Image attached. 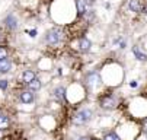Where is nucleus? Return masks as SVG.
I'll list each match as a JSON object with an SVG mask.
<instances>
[{
	"label": "nucleus",
	"mask_w": 147,
	"mask_h": 140,
	"mask_svg": "<svg viewBox=\"0 0 147 140\" xmlns=\"http://www.w3.org/2000/svg\"><path fill=\"white\" fill-rule=\"evenodd\" d=\"M5 24H6V26H7L9 29H15V28L18 26L16 19H15V16H13V15H9V16L5 19Z\"/></svg>",
	"instance_id": "9d476101"
},
{
	"label": "nucleus",
	"mask_w": 147,
	"mask_h": 140,
	"mask_svg": "<svg viewBox=\"0 0 147 140\" xmlns=\"http://www.w3.org/2000/svg\"><path fill=\"white\" fill-rule=\"evenodd\" d=\"M63 39V34L58 31V29H51L47 32V43L50 44H57L58 41Z\"/></svg>",
	"instance_id": "7ed1b4c3"
},
{
	"label": "nucleus",
	"mask_w": 147,
	"mask_h": 140,
	"mask_svg": "<svg viewBox=\"0 0 147 140\" xmlns=\"http://www.w3.org/2000/svg\"><path fill=\"white\" fill-rule=\"evenodd\" d=\"M54 93H55V98L60 99V101H64V99H66V89H64V88L58 86V88L54 91Z\"/></svg>",
	"instance_id": "f8f14e48"
},
{
	"label": "nucleus",
	"mask_w": 147,
	"mask_h": 140,
	"mask_svg": "<svg viewBox=\"0 0 147 140\" xmlns=\"http://www.w3.org/2000/svg\"><path fill=\"white\" fill-rule=\"evenodd\" d=\"M5 58H7V48L3 47V45H0V62L5 60Z\"/></svg>",
	"instance_id": "dca6fc26"
},
{
	"label": "nucleus",
	"mask_w": 147,
	"mask_h": 140,
	"mask_svg": "<svg viewBox=\"0 0 147 140\" xmlns=\"http://www.w3.org/2000/svg\"><path fill=\"white\" fill-rule=\"evenodd\" d=\"M90 41H89V39L88 38H82L80 39V43H79V47H80V50L82 51H89L90 50Z\"/></svg>",
	"instance_id": "9b49d317"
},
{
	"label": "nucleus",
	"mask_w": 147,
	"mask_h": 140,
	"mask_svg": "<svg viewBox=\"0 0 147 140\" xmlns=\"http://www.w3.org/2000/svg\"><path fill=\"white\" fill-rule=\"evenodd\" d=\"M77 10H79V13H80V15L90 12V9H89V5H88V2H86V0H77Z\"/></svg>",
	"instance_id": "0eeeda50"
},
{
	"label": "nucleus",
	"mask_w": 147,
	"mask_h": 140,
	"mask_svg": "<svg viewBox=\"0 0 147 140\" xmlns=\"http://www.w3.org/2000/svg\"><path fill=\"white\" fill-rule=\"evenodd\" d=\"M105 140H119V137L115 133H108L107 136H105Z\"/></svg>",
	"instance_id": "f3484780"
},
{
	"label": "nucleus",
	"mask_w": 147,
	"mask_h": 140,
	"mask_svg": "<svg viewBox=\"0 0 147 140\" xmlns=\"http://www.w3.org/2000/svg\"><path fill=\"white\" fill-rule=\"evenodd\" d=\"M2 39H3V32L0 31V41H2Z\"/></svg>",
	"instance_id": "aec40b11"
},
{
	"label": "nucleus",
	"mask_w": 147,
	"mask_h": 140,
	"mask_svg": "<svg viewBox=\"0 0 147 140\" xmlns=\"http://www.w3.org/2000/svg\"><path fill=\"white\" fill-rule=\"evenodd\" d=\"M28 88H29V91H32V92L39 91V89H41V82H39V79H35V80H32V82L28 85Z\"/></svg>",
	"instance_id": "2eb2a0df"
},
{
	"label": "nucleus",
	"mask_w": 147,
	"mask_h": 140,
	"mask_svg": "<svg viewBox=\"0 0 147 140\" xmlns=\"http://www.w3.org/2000/svg\"><path fill=\"white\" fill-rule=\"evenodd\" d=\"M19 98H20V101H22L24 104H32L34 101H35V95L32 93V91H24V92H20V95H19Z\"/></svg>",
	"instance_id": "20e7f679"
},
{
	"label": "nucleus",
	"mask_w": 147,
	"mask_h": 140,
	"mask_svg": "<svg viewBox=\"0 0 147 140\" xmlns=\"http://www.w3.org/2000/svg\"><path fill=\"white\" fill-rule=\"evenodd\" d=\"M10 127V120L6 114H2L0 112V131H3V130H7Z\"/></svg>",
	"instance_id": "39448f33"
},
{
	"label": "nucleus",
	"mask_w": 147,
	"mask_h": 140,
	"mask_svg": "<svg viewBox=\"0 0 147 140\" xmlns=\"http://www.w3.org/2000/svg\"><path fill=\"white\" fill-rule=\"evenodd\" d=\"M90 118H92V111L90 110H80L73 117V123L76 126H83V124H86Z\"/></svg>",
	"instance_id": "f257e3e1"
},
{
	"label": "nucleus",
	"mask_w": 147,
	"mask_h": 140,
	"mask_svg": "<svg viewBox=\"0 0 147 140\" xmlns=\"http://www.w3.org/2000/svg\"><path fill=\"white\" fill-rule=\"evenodd\" d=\"M36 79V76H35V73L32 72V70H25L24 73H22V80L26 83V85H29L32 80H35Z\"/></svg>",
	"instance_id": "423d86ee"
},
{
	"label": "nucleus",
	"mask_w": 147,
	"mask_h": 140,
	"mask_svg": "<svg viewBox=\"0 0 147 140\" xmlns=\"http://www.w3.org/2000/svg\"><path fill=\"white\" fill-rule=\"evenodd\" d=\"M7 88V80H6V79H0V89H6Z\"/></svg>",
	"instance_id": "a211bd4d"
},
{
	"label": "nucleus",
	"mask_w": 147,
	"mask_h": 140,
	"mask_svg": "<svg viewBox=\"0 0 147 140\" xmlns=\"http://www.w3.org/2000/svg\"><path fill=\"white\" fill-rule=\"evenodd\" d=\"M80 140H90L89 137H80Z\"/></svg>",
	"instance_id": "412c9836"
},
{
	"label": "nucleus",
	"mask_w": 147,
	"mask_h": 140,
	"mask_svg": "<svg viewBox=\"0 0 147 140\" xmlns=\"http://www.w3.org/2000/svg\"><path fill=\"white\" fill-rule=\"evenodd\" d=\"M128 7L133 12H141L143 10V5H141L140 0H130V2H128Z\"/></svg>",
	"instance_id": "1a4fd4ad"
},
{
	"label": "nucleus",
	"mask_w": 147,
	"mask_h": 140,
	"mask_svg": "<svg viewBox=\"0 0 147 140\" xmlns=\"http://www.w3.org/2000/svg\"><path fill=\"white\" fill-rule=\"evenodd\" d=\"M133 53H134V55H136L138 60H141V62H146V60H147V54H144L138 47H134V48H133Z\"/></svg>",
	"instance_id": "4468645a"
},
{
	"label": "nucleus",
	"mask_w": 147,
	"mask_h": 140,
	"mask_svg": "<svg viewBox=\"0 0 147 140\" xmlns=\"http://www.w3.org/2000/svg\"><path fill=\"white\" fill-rule=\"evenodd\" d=\"M88 82L92 83V85H95V83L98 85V83L100 82V77H99V74L95 73V72H93V73H89V74H88Z\"/></svg>",
	"instance_id": "ddd939ff"
},
{
	"label": "nucleus",
	"mask_w": 147,
	"mask_h": 140,
	"mask_svg": "<svg viewBox=\"0 0 147 140\" xmlns=\"http://www.w3.org/2000/svg\"><path fill=\"white\" fill-rule=\"evenodd\" d=\"M141 129H143V131L144 133H147V118L143 121V124H141Z\"/></svg>",
	"instance_id": "6ab92c4d"
},
{
	"label": "nucleus",
	"mask_w": 147,
	"mask_h": 140,
	"mask_svg": "<svg viewBox=\"0 0 147 140\" xmlns=\"http://www.w3.org/2000/svg\"><path fill=\"white\" fill-rule=\"evenodd\" d=\"M118 98H115L114 95H108V96H103L100 99V107L102 108H107V110H112L118 105Z\"/></svg>",
	"instance_id": "f03ea898"
},
{
	"label": "nucleus",
	"mask_w": 147,
	"mask_h": 140,
	"mask_svg": "<svg viewBox=\"0 0 147 140\" xmlns=\"http://www.w3.org/2000/svg\"><path fill=\"white\" fill-rule=\"evenodd\" d=\"M12 69V62L9 58H5L0 62V73H7Z\"/></svg>",
	"instance_id": "6e6552de"
}]
</instances>
